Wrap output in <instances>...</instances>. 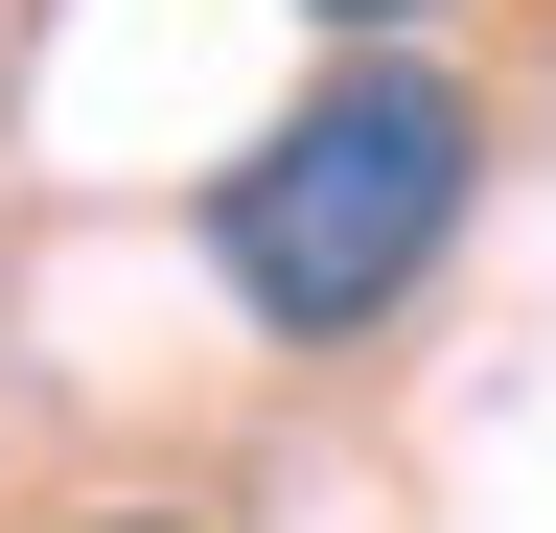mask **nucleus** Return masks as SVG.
<instances>
[{
    "label": "nucleus",
    "instance_id": "f257e3e1",
    "mask_svg": "<svg viewBox=\"0 0 556 533\" xmlns=\"http://www.w3.org/2000/svg\"><path fill=\"white\" fill-rule=\"evenodd\" d=\"M464 186H486L464 71H417V47H348L302 116H255V140L208 163V279H232L278 348H348V325H394L417 279H441Z\"/></svg>",
    "mask_w": 556,
    "mask_h": 533
},
{
    "label": "nucleus",
    "instance_id": "f03ea898",
    "mask_svg": "<svg viewBox=\"0 0 556 533\" xmlns=\"http://www.w3.org/2000/svg\"><path fill=\"white\" fill-rule=\"evenodd\" d=\"M302 24H325V47H394V24H441V0H302Z\"/></svg>",
    "mask_w": 556,
    "mask_h": 533
},
{
    "label": "nucleus",
    "instance_id": "7ed1b4c3",
    "mask_svg": "<svg viewBox=\"0 0 556 533\" xmlns=\"http://www.w3.org/2000/svg\"><path fill=\"white\" fill-rule=\"evenodd\" d=\"M47 533H208V510H47Z\"/></svg>",
    "mask_w": 556,
    "mask_h": 533
}]
</instances>
